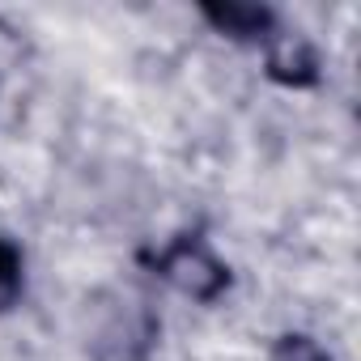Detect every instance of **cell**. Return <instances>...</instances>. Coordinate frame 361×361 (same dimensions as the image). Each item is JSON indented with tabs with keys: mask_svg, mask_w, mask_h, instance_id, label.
Masks as SVG:
<instances>
[{
	"mask_svg": "<svg viewBox=\"0 0 361 361\" xmlns=\"http://www.w3.org/2000/svg\"><path fill=\"white\" fill-rule=\"evenodd\" d=\"M161 272L192 298H213L221 285H226V272L221 264L200 247V243H178L166 259H161Z\"/></svg>",
	"mask_w": 361,
	"mask_h": 361,
	"instance_id": "cell-1",
	"label": "cell"
},
{
	"mask_svg": "<svg viewBox=\"0 0 361 361\" xmlns=\"http://www.w3.org/2000/svg\"><path fill=\"white\" fill-rule=\"evenodd\" d=\"M272 361H327V357H323V348L310 344L306 336H285V340L276 344V357H272Z\"/></svg>",
	"mask_w": 361,
	"mask_h": 361,
	"instance_id": "cell-2",
	"label": "cell"
}]
</instances>
